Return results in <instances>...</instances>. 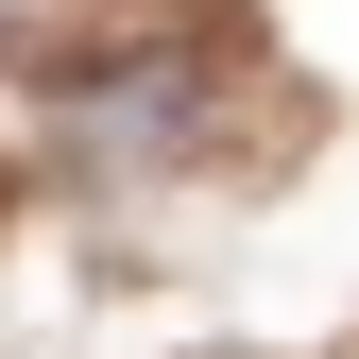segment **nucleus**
<instances>
[{"label": "nucleus", "instance_id": "1", "mask_svg": "<svg viewBox=\"0 0 359 359\" xmlns=\"http://www.w3.org/2000/svg\"><path fill=\"white\" fill-rule=\"evenodd\" d=\"M171 137H205V86L189 69H120L103 103H86V154H103V171H154Z\"/></svg>", "mask_w": 359, "mask_h": 359}]
</instances>
